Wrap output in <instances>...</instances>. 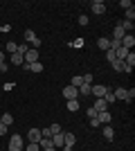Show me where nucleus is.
Instances as JSON below:
<instances>
[{
  "instance_id": "nucleus-25",
  "label": "nucleus",
  "mask_w": 135,
  "mask_h": 151,
  "mask_svg": "<svg viewBox=\"0 0 135 151\" xmlns=\"http://www.w3.org/2000/svg\"><path fill=\"white\" fill-rule=\"evenodd\" d=\"M9 61H11L14 65H23V57H20V54H11V59H9Z\"/></svg>"
},
{
  "instance_id": "nucleus-41",
  "label": "nucleus",
  "mask_w": 135,
  "mask_h": 151,
  "mask_svg": "<svg viewBox=\"0 0 135 151\" xmlns=\"http://www.w3.org/2000/svg\"><path fill=\"white\" fill-rule=\"evenodd\" d=\"M41 151H59V149H54V147H50V149H41Z\"/></svg>"
},
{
  "instance_id": "nucleus-14",
  "label": "nucleus",
  "mask_w": 135,
  "mask_h": 151,
  "mask_svg": "<svg viewBox=\"0 0 135 151\" xmlns=\"http://www.w3.org/2000/svg\"><path fill=\"white\" fill-rule=\"evenodd\" d=\"M124 34H126V32H124L119 25H115V29H113V41H122Z\"/></svg>"
},
{
  "instance_id": "nucleus-21",
  "label": "nucleus",
  "mask_w": 135,
  "mask_h": 151,
  "mask_svg": "<svg viewBox=\"0 0 135 151\" xmlns=\"http://www.w3.org/2000/svg\"><path fill=\"white\" fill-rule=\"evenodd\" d=\"M29 50V45L27 43H18V47H16V54H20V57H25V52Z\"/></svg>"
},
{
  "instance_id": "nucleus-33",
  "label": "nucleus",
  "mask_w": 135,
  "mask_h": 151,
  "mask_svg": "<svg viewBox=\"0 0 135 151\" xmlns=\"http://www.w3.org/2000/svg\"><path fill=\"white\" fill-rule=\"evenodd\" d=\"M72 47H84V38H77V41H72Z\"/></svg>"
},
{
  "instance_id": "nucleus-7",
  "label": "nucleus",
  "mask_w": 135,
  "mask_h": 151,
  "mask_svg": "<svg viewBox=\"0 0 135 151\" xmlns=\"http://www.w3.org/2000/svg\"><path fill=\"white\" fill-rule=\"evenodd\" d=\"M97 120H99V124H110L113 115H110V111H101V113H97Z\"/></svg>"
},
{
  "instance_id": "nucleus-26",
  "label": "nucleus",
  "mask_w": 135,
  "mask_h": 151,
  "mask_svg": "<svg viewBox=\"0 0 135 151\" xmlns=\"http://www.w3.org/2000/svg\"><path fill=\"white\" fill-rule=\"evenodd\" d=\"M81 83H84V79H81V77H72V81H70V86H74V88H79V86H81Z\"/></svg>"
},
{
  "instance_id": "nucleus-36",
  "label": "nucleus",
  "mask_w": 135,
  "mask_h": 151,
  "mask_svg": "<svg viewBox=\"0 0 135 151\" xmlns=\"http://www.w3.org/2000/svg\"><path fill=\"white\" fill-rule=\"evenodd\" d=\"M88 117H97V111H95V108H92V106L88 108Z\"/></svg>"
},
{
  "instance_id": "nucleus-12",
  "label": "nucleus",
  "mask_w": 135,
  "mask_h": 151,
  "mask_svg": "<svg viewBox=\"0 0 135 151\" xmlns=\"http://www.w3.org/2000/svg\"><path fill=\"white\" fill-rule=\"evenodd\" d=\"M97 45H99V50H110V38H106V36H101L99 41H97Z\"/></svg>"
},
{
  "instance_id": "nucleus-9",
  "label": "nucleus",
  "mask_w": 135,
  "mask_h": 151,
  "mask_svg": "<svg viewBox=\"0 0 135 151\" xmlns=\"http://www.w3.org/2000/svg\"><path fill=\"white\" fill-rule=\"evenodd\" d=\"M52 147L61 151V147H63V133H56V135H52Z\"/></svg>"
},
{
  "instance_id": "nucleus-1",
  "label": "nucleus",
  "mask_w": 135,
  "mask_h": 151,
  "mask_svg": "<svg viewBox=\"0 0 135 151\" xmlns=\"http://www.w3.org/2000/svg\"><path fill=\"white\" fill-rule=\"evenodd\" d=\"M7 151H23V138H20L18 133H14L11 138H9V149Z\"/></svg>"
},
{
  "instance_id": "nucleus-28",
  "label": "nucleus",
  "mask_w": 135,
  "mask_h": 151,
  "mask_svg": "<svg viewBox=\"0 0 135 151\" xmlns=\"http://www.w3.org/2000/svg\"><path fill=\"white\" fill-rule=\"evenodd\" d=\"M126 20H131V23L135 20V9H133V7H131V9H126Z\"/></svg>"
},
{
  "instance_id": "nucleus-23",
  "label": "nucleus",
  "mask_w": 135,
  "mask_h": 151,
  "mask_svg": "<svg viewBox=\"0 0 135 151\" xmlns=\"http://www.w3.org/2000/svg\"><path fill=\"white\" fill-rule=\"evenodd\" d=\"M36 38H39V36H36V34H34L32 29H27V32H25V41H27V43H34Z\"/></svg>"
},
{
  "instance_id": "nucleus-40",
  "label": "nucleus",
  "mask_w": 135,
  "mask_h": 151,
  "mask_svg": "<svg viewBox=\"0 0 135 151\" xmlns=\"http://www.w3.org/2000/svg\"><path fill=\"white\" fill-rule=\"evenodd\" d=\"M0 63H5V52L0 50Z\"/></svg>"
},
{
  "instance_id": "nucleus-37",
  "label": "nucleus",
  "mask_w": 135,
  "mask_h": 151,
  "mask_svg": "<svg viewBox=\"0 0 135 151\" xmlns=\"http://www.w3.org/2000/svg\"><path fill=\"white\" fill-rule=\"evenodd\" d=\"M129 93V101H133V97H135V88H131V90H126Z\"/></svg>"
},
{
  "instance_id": "nucleus-2",
  "label": "nucleus",
  "mask_w": 135,
  "mask_h": 151,
  "mask_svg": "<svg viewBox=\"0 0 135 151\" xmlns=\"http://www.w3.org/2000/svg\"><path fill=\"white\" fill-rule=\"evenodd\" d=\"M90 9H92V14H97V16H101V14H106V2H101V0H92V5H90Z\"/></svg>"
},
{
  "instance_id": "nucleus-27",
  "label": "nucleus",
  "mask_w": 135,
  "mask_h": 151,
  "mask_svg": "<svg viewBox=\"0 0 135 151\" xmlns=\"http://www.w3.org/2000/svg\"><path fill=\"white\" fill-rule=\"evenodd\" d=\"M88 23H90V18L86 16V14H84V16H79V25H81V27H88Z\"/></svg>"
},
{
  "instance_id": "nucleus-29",
  "label": "nucleus",
  "mask_w": 135,
  "mask_h": 151,
  "mask_svg": "<svg viewBox=\"0 0 135 151\" xmlns=\"http://www.w3.org/2000/svg\"><path fill=\"white\" fill-rule=\"evenodd\" d=\"M81 79H84V83H90V86H92V79H95V77L90 75V72H86V75L81 77Z\"/></svg>"
},
{
  "instance_id": "nucleus-18",
  "label": "nucleus",
  "mask_w": 135,
  "mask_h": 151,
  "mask_svg": "<svg viewBox=\"0 0 135 151\" xmlns=\"http://www.w3.org/2000/svg\"><path fill=\"white\" fill-rule=\"evenodd\" d=\"M90 90H92V86H90V83H81V86H79V95H84V97H88Z\"/></svg>"
},
{
  "instance_id": "nucleus-6",
  "label": "nucleus",
  "mask_w": 135,
  "mask_h": 151,
  "mask_svg": "<svg viewBox=\"0 0 135 151\" xmlns=\"http://www.w3.org/2000/svg\"><path fill=\"white\" fill-rule=\"evenodd\" d=\"M41 138H43V135H41V129H29V131H27V140L34 142V145H39Z\"/></svg>"
},
{
  "instance_id": "nucleus-34",
  "label": "nucleus",
  "mask_w": 135,
  "mask_h": 151,
  "mask_svg": "<svg viewBox=\"0 0 135 151\" xmlns=\"http://www.w3.org/2000/svg\"><path fill=\"white\" fill-rule=\"evenodd\" d=\"M27 151H41V147L34 145V142H29V145H27Z\"/></svg>"
},
{
  "instance_id": "nucleus-5",
  "label": "nucleus",
  "mask_w": 135,
  "mask_h": 151,
  "mask_svg": "<svg viewBox=\"0 0 135 151\" xmlns=\"http://www.w3.org/2000/svg\"><path fill=\"white\" fill-rule=\"evenodd\" d=\"M23 61H25V63H36V61H39V50H34V47H29V50L25 52V57H23Z\"/></svg>"
},
{
  "instance_id": "nucleus-35",
  "label": "nucleus",
  "mask_w": 135,
  "mask_h": 151,
  "mask_svg": "<svg viewBox=\"0 0 135 151\" xmlns=\"http://www.w3.org/2000/svg\"><path fill=\"white\" fill-rule=\"evenodd\" d=\"M90 126H95V129H97V126H101V124H99V120H97V117H90Z\"/></svg>"
},
{
  "instance_id": "nucleus-20",
  "label": "nucleus",
  "mask_w": 135,
  "mask_h": 151,
  "mask_svg": "<svg viewBox=\"0 0 135 151\" xmlns=\"http://www.w3.org/2000/svg\"><path fill=\"white\" fill-rule=\"evenodd\" d=\"M101 99L104 101H106V104H113V101H115V95H113V90H106V95H104V97H101Z\"/></svg>"
},
{
  "instance_id": "nucleus-24",
  "label": "nucleus",
  "mask_w": 135,
  "mask_h": 151,
  "mask_svg": "<svg viewBox=\"0 0 135 151\" xmlns=\"http://www.w3.org/2000/svg\"><path fill=\"white\" fill-rule=\"evenodd\" d=\"M16 47H18L16 41H9V43H7V52H9V54H16Z\"/></svg>"
},
{
  "instance_id": "nucleus-32",
  "label": "nucleus",
  "mask_w": 135,
  "mask_h": 151,
  "mask_svg": "<svg viewBox=\"0 0 135 151\" xmlns=\"http://www.w3.org/2000/svg\"><path fill=\"white\" fill-rule=\"evenodd\" d=\"M106 59H108V61L113 63V61H115L117 57H115V52H113V50H106Z\"/></svg>"
},
{
  "instance_id": "nucleus-39",
  "label": "nucleus",
  "mask_w": 135,
  "mask_h": 151,
  "mask_svg": "<svg viewBox=\"0 0 135 151\" xmlns=\"http://www.w3.org/2000/svg\"><path fill=\"white\" fill-rule=\"evenodd\" d=\"M5 133H7V126H5V124H0V135H5Z\"/></svg>"
},
{
  "instance_id": "nucleus-3",
  "label": "nucleus",
  "mask_w": 135,
  "mask_h": 151,
  "mask_svg": "<svg viewBox=\"0 0 135 151\" xmlns=\"http://www.w3.org/2000/svg\"><path fill=\"white\" fill-rule=\"evenodd\" d=\"M61 93H63L65 99H77V97H79V88H74V86H65Z\"/></svg>"
},
{
  "instance_id": "nucleus-19",
  "label": "nucleus",
  "mask_w": 135,
  "mask_h": 151,
  "mask_svg": "<svg viewBox=\"0 0 135 151\" xmlns=\"http://www.w3.org/2000/svg\"><path fill=\"white\" fill-rule=\"evenodd\" d=\"M110 65H113V70H115V72H124V61H119V59H115Z\"/></svg>"
},
{
  "instance_id": "nucleus-8",
  "label": "nucleus",
  "mask_w": 135,
  "mask_h": 151,
  "mask_svg": "<svg viewBox=\"0 0 135 151\" xmlns=\"http://www.w3.org/2000/svg\"><path fill=\"white\" fill-rule=\"evenodd\" d=\"M106 86H97V83H92V90H90V95H95L97 99H99V97H104V95H106Z\"/></svg>"
},
{
  "instance_id": "nucleus-4",
  "label": "nucleus",
  "mask_w": 135,
  "mask_h": 151,
  "mask_svg": "<svg viewBox=\"0 0 135 151\" xmlns=\"http://www.w3.org/2000/svg\"><path fill=\"white\" fill-rule=\"evenodd\" d=\"M119 45L131 52V50H133V45H135V36H133V34H124V38L119 41Z\"/></svg>"
},
{
  "instance_id": "nucleus-13",
  "label": "nucleus",
  "mask_w": 135,
  "mask_h": 151,
  "mask_svg": "<svg viewBox=\"0 0 135 151\" xmlns=\"http://www.w3.org/2000/svg\"><path fill=\"white\" fill-rule=\"evenodd\" d=\"M74 142H77L74 133H63V145H68V147H74Z\"/></svg>"
},
{
  "instance_id": "nucleus-15",
  "label": "nucleus",
  "mask_w": 135,
  "mask_h": 151,
  "mask_svg": "<svg viewBox=\"0 0 135 151\" xmlns=\"http://www.w3.org/2000/svg\"><path fill=\"white\" fill-rule=\"evenodd\" d=\"M104 138H106V140L115 138V131H113V126H110V124H104Z\"/></svg>"
},
{
  "instance_id": "nucleus-38",
  "label": "nucleus",
  "mask_w": 135,
  "mask_h": 151,
  "mask_svg": "<svg viewBox=\"0 0 135 151\" xmlns=\"http://www.w3.org/2000/svg\"><path fill=\"white\" fill-rule=\"evenodd\" d=\"M7 70H9V65H7V63H0V72H2V75H5Z\"/></svg>"
},
{
  "instance_id": "nucleus-22",
  "label": "nucleus",
  "mask_w": 135,
  "mask_h": 151,
  "mask_svg": "<svg viewBox=\"0 0 135 151\" xmlns=\"http://www.w3.org/2000/svg\"><path fill=\"white\" fill-rule=\"evenodd\" d=\"M39 147H41V149H50V147H52V138H41Z\"/></svg>"
},
{
  "instance_id": "nucleus-11",
  "label": "nucleus",
  "mask_w": 135,
  "mask_h": 151,
  "mask_svg": "<svg viewBox=\"0 0 135 151\" xmlns=\"http://www.w3.org/2000/svg\"><path fill=\"white\" fill-rule=\"evenodd\" d=\"M92 108H95L97 113H101V111H108V104H106V101L99 97V99H95V106H92Z\"/></svg>"
},
{
  "instance_id": "nucleus-16",
  "label": "nucleus",
  "mask_w": 135,
  "mask_h": 151,
  "mask_svg": "<svg viewBox=\"0 0 135 151\" xmlns=\"http://www.w3.org/2000/svg\"><path fill=\"white\" fill-rule=\"evenodd\" d=\"M0 124H5V126H11V124H14V115H9V113L0 115Z\"/></svg>"
},
{
  "instance_id": "nucleus-17",
  "label": "nucleus",
  "mask_w": 135,
  "mask_h": 151,
  "mask_svg": "<svg viewBox=\"0 0 135 151\" xmlns=\"http://www.w3.org/2000/svg\"><path fill=\"white\" fill-rule=\"evenodd\" d=\"M68 111H70V113H77L79 111V99H68Z\"/></svg>"
},
{
  "instance_id": "nucleus-30",
  "label": "nucleus",
  "mask_w": 135,
  "mask_h": 151,
  "mask_svg": "<svg viewBox=\"0 0 135 151\" xmlns=\"http://www.w3.org/2000/svg\"><path fill=\"white\" fill-rule=\"evenodd\" d=\"M119 7L126 12V9H131V7H133V2H129V0H122V2H119Z\"/></svg>"
},
{
  "instance_id": "nucleus-31",
  "label": "nucleus",
  "mask_w": 135,
  "mask_h": 151,
  "mask_svg": "<svg viewBox=\"0 0 135 151\" xmlns=\"http://www.w3.org/2000/svg\"><path fill=\"white\" fill-rule=\"evenodd\" d=\"M50 131H52V135H56V133H63L59 124H52V126H50Z\"/></svg>"
},
{
  "instance_id": "nucleus-10",
  "label": "nucleus",
  "mask_w": 135,
  "mask_h": 151,
  "mask_svg": "<svg viewBox=\"0 0 135 151\" xmlns=\"http://www.w3.org/2000/svg\"><path fill=\"white\" fill-rule=\"evenodd\" d=\"M113 95H115V99L129 101V93H126V88H117V90H113ZM129 104H131V101H129Z\"/></svg>"
}]
</instances>
